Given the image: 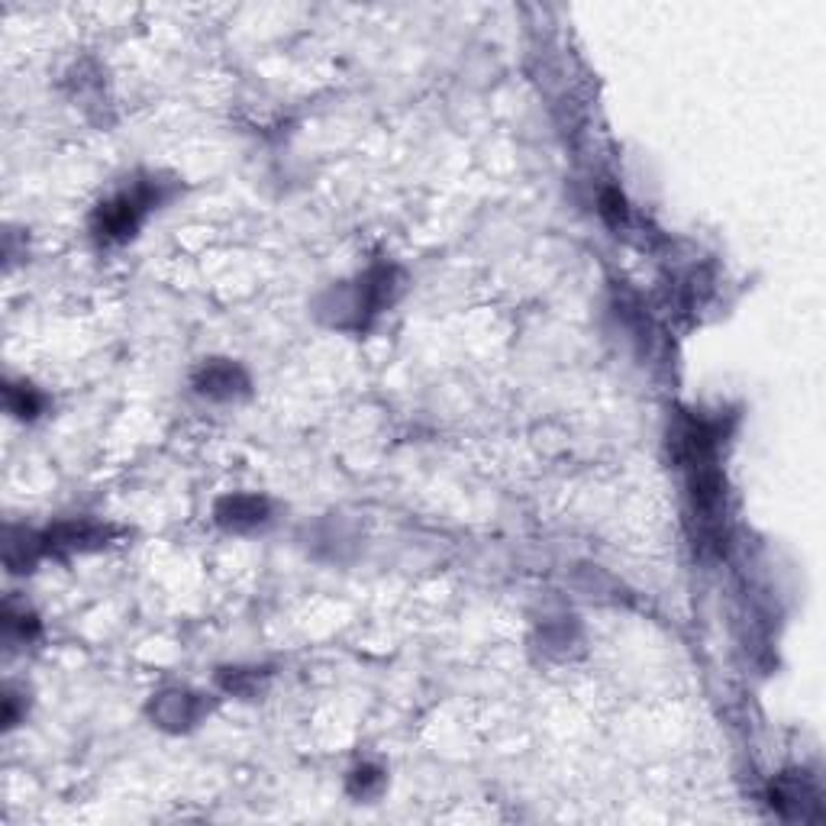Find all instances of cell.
Wrapping results in <instances>:
<instances>
[{
  "label": "cell",
  "instance_id": "obj_2",
  "mask_svg": "<svg viewBox=\"0 0 826 826\" xmlns=\"http://www.w3.org/2000/svg\"><path fill=\"white\" fill-rule=\"evenodd\" d=\"M194 385H197V391L204 398H214V401H230V398H237V394H242L249 388L245 371L239 365H233V362H210V365H204Z\"/></svg>",
  "mask_w": 826,
  "mask_h": 826
},
{
  "label": "cell",
  "instance_id": "obj_3",
  "mask_svg": "<svg viewBox=\"0 0 826 826\" xmlns=\"http://www.w3.org/2000/svg\"><path fill=\"white\" fill-rule=\"evenodd\" d=\"M217 520L227 530H255L268 520V501L265 497H252V494H237L227 497L217 507Z\"/></svg>",
  "mask_w": 826,
  "mask_h": 826
},
{
  "label": "cell",
  "instance_id": "obj_4",
  "mask_svg": "<svg viewBox=\"0 0 826 826\" xmlns=\"http://www.w3.org/2000/svg\"><path fill=\"white\" fill-rule=\"evenodd\" d=\"M7 411L20 416V420H33V416L46 411V398L30 385H10L7 388Z\"/></svg>",
  "mask_w": 826,
  "mask_h": 826
},
{
  "label": "cell",
  "instance_id": "obj_1",
  "mask_svg": "<svg viewBox=\"0 0 826 826\" xmlns=\"http://www.w3.org/2000/svg\"><path fill=\"white\" fill-rule=\"evenodd\" d=\"M165 197H169L165 194V181H159V177L133 181L129 187L117 191L111 200H104L97 207V214H94V233H97L101 242H126Z\"/></svg>",
  "mask_w": 826,
  "mask_h": 826
},
{
  "label": "cell",
  "instance_id": "obj_5",
  "mask_svg": "<svg viewBox=\"0 0 826 826\" xmlns=\"http://www.w3.org/2000/svg\"><path fill=\"white\" fill-rule=\"evenodd\" d=\"M381 784V771H375V768H358L353 775V791L355 794H371L375 788Z\"/></svg>",
  "mask_w": 826,
  "mask_h": 826
}]
</instances>
